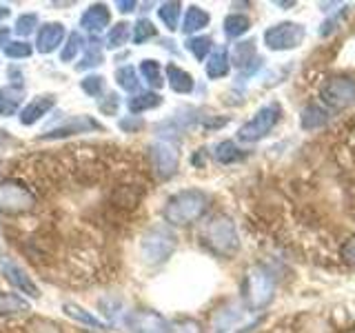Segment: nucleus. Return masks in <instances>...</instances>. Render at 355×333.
Masks as SVG:
<instances>
[{
  "instance_id": "ea45409f",
  "label": "nucleus",
  "mask_w": 355,
  "mask_h": 333,
  "mask_svg": "<svg viewBox=\"0 0 355 333\" xmlns=\"http://www.w3.org/2000/svg\"><path fill=\"white\" fill-rule=\"evenodd\" d=\"M142 125H144V122H142L138 116H129V118H125V120H120V129H122V131H129V133L142 129Z\"/></svg>"
},
{
  "instance_id": "7c9ffc66",
  "label": "nucleus",
  "mask_w": 355,
  "mask_h": 333,
  "mask_svg": "<svg viewBox=\"0 0 355 333\" xmlns=\"http://www.w3.org/2000/svg\"><path fill=\"white\" fill-rule=\"evenodd\" d=\"M98 65H103V47H100L98 40H92L87 53L83 56V60L76 65V69L85 71V69H92V67H98Z\"/></svg>"
},
{
  "instance_id": "a211bd4d",
  "label": "nucleus",
  "mask_w": 355,
  "mask_h": 333,
  "mask_svg": "<svg viewBox=\"0 0 355 333\" xmlns=\"http://www.w3.org/2000/svg\"><path fill=\"white\" fill-rule=\"evenodd\" d=\"M166 78H169V87L175 94H191L193 92V76L180 69L178 65L166 67Z\"/></svg>"
},
{
  "instance_id": "393cba45",
  "label": "nucleus",
  "mask_w": 355,
  "mask_h": 333,
  "mask_svg": "<svg viewBox=\"0 0 355 333\" xmlns=\"http://www.w3.org/2000/svg\"><path fill=\"white\" fill-rule=\"evenodd\" d=\"M83 51H85V36L80 31H73L64 40V47L60 51V60L62 62H71V60H76V56L83 53Z\"/></svg>"
},
{
  "instance_id": "6ab92c4d",
  "label": "nucleus",
  "mask_w": 355,
  "mask_h": 333,
  "mask_svg": "<svg viewBox=\"0 0 355 333\" xmlns=\"http://www.w3.org/2000/svg\"><path fill=\"white\" fill-rule=\"evenodd\" d=\"M209 20H211V16L207 14V11L193 5V7H189L187 14H184L182 31L187 33V36H189V33H198V31H202L209 25Z\"/></svg>"
},
{
  "instance_id": "2f4dec72",
  "label": "nucleus",
  "mask_w": 355,
  "mask_h": 333,
  "mask_svg": "<svg viewBox=\"0 0 355 333\" xmlns=\"http://www.w3.org/2000/svg\"><path fill=\"white\" fill-rule=\"evenodd\" d=\"M116 83L125 89V92H138L140 87V80H138V71L136 67H120L116 71Z\"/></svg>"
},
{
  "instance_id": "5701e85b",
  "label": "nucleus",
  "mask_w": 355,
  "mask_h": 333,
  "mask_svg": "<svg viewBox=\"0 0 355 333\" xmlns=\"http://www.w3.org/2000/svg\"><path fill=\"white\" fill-rule=\"evenodd\" d=\"M231 60L236 67H240V69H249L251 62H258V60H255V42L253 40H244V42L236 44Z\"/></svg>"
},
{
  "instance_id": "f704fd0d",
  "label": "nucleus",
  "mask_w": 355,
  "mask_h": 333,
  "mask_svg": "<svg viewBox=\"0 0 355 333\" xmlns=\"http://www.w3.org/2000/svg\"><path fill=\"white\" fill-rule=\"evenodd\" d=\"M155 36V27H153V22L147 20V18H140L136 25H133V42L136 44H142V42H147L149 38Z\"/></svg>"
},
{
  "instance_id": "39448f33",
  "label": "nucleus",
  "mask_w": 355,
  "mask_h": 333,
  "mask_svg": "<svg viewBox=\"0 0 355 333\" xmlns=\"http://www.w3.org/2000/svg\"><path fill=\"white\" fill-rule=\"evenodd\" d=\"M175 244H178V238L169 227H164V225L151 227L140 240L142 260L147 264H160L175 251Z\"/></svg>"
},
{
  "instance_id": "f257e3e1",
  "label": "nucleus",
  "mask_w": 355,
  "mask_h": 333,
  "mask_svg": "<svg viewBox=\"0 0 355 333\" xmlns=\"http://www.w3.org/2000/svg\"><path fill=\"white\" fill-rule=\"evenodd\" d=\"M209 207V196L200 189H184L173 194L162 209V218L173 227H187L205 216Z\"/></svg>"
},
{
  "instance_id": "412c9836",
  "label": "nucleus",
  "mask_w": 355,
  "mask_h": 333,
  "mask_svg": "<svg viewBox=\"0 0 355 333\" xmlns=\"http://www.w3.org/2000/svg\"><path fill=\"white\" fill-rule=\"evenodd\" d=\"M62 309H64V314L69 316L71 320H76V322H83V325H87V327H94V329H107V325L103 320H98L94 314H89V311H85L83 307H78V305H73V302H64L62 305Z\"/></svg>"
},
{
  "instance_id": "cd10ccee",
  "label": "nucleus",
  "mask_w": 355,
  "mask_h": 333,
  "mask_svg": "<svg viewBox=\"0 0 355 333\" xmlns=\"http://www.w3.org/2000/svg\"><path fill=\"white\" fill-rule=\"evenodd\" d=\"M180 14H182V5L180 3H162L160 9H158V16H160V20L164 22V27L169 31L178 29Z\"/></svg>"
},
{
  "instance_id": "72a5a7b5",
  "label": "nucleus",
  "mask_w": 355,
  "mask_h": 333,
  "mask_svg": "<svg viewBox=\"0 0 355 333\" xmlns=\"http://www.w3.org/2000/svg\"><path fill=\"white\" fill-rule=\"evenodd\" d=\"M166 333H205V327L193 318H178L169 322Z\"/></svg>"
},
{
  "instance_id": "473e14b6",
  "label": "nucleus",
  "mask_w": 355,
  "mask_h": 333,
  "mask_svg": "<svg viewBox=\"0 0 355 333\" xmlns=\"http://www.w3.org/2000/svg\"><path fill=\"white\" fill-rule=\"evenodd\" d=\"M211 47H214V40H211L209 36H193L187 40V49L193 53L196 60H205L207 53L211 51Z\"/></svg>"
},
{
  "instance_id": "aec40b11",
  "label": "nucleus",
  "mask_w": 355,
  "mask_h": 333,
  "mask_svg": "<svg viewBox=\"0 0 355 333\" xmlns=\"http://www.w3.org/2000/svg\"><path fill=\"white\" fill-rule=\"evenodd\" d=\"M162 105V98L158 94H153V92H140L136 96H131L127 100V107L131 114H142V111H147V109H155V107H160Z\"/></svg>"
},
{
  "instance_id": "4468645a",
  "label": "nucleus",
  "mask_w": 355,
  "mask_h": 333,
  "mask_svg": "<svg viewBox=\"0 0 355 333\" xmlns=\"http://www.w3.org/2000/svg\"><path fill=\"white\" fill-rule=\"evenodd\" d=\"M64 38H67V29L62 22H47V25L40 27L36 36V49L40 53H51L60 47Z\"/></svg>"
},
{
  "instance_id": "c756f323",
  "label": "nucleus",
  "mask_w": 355,
  "mask_h": 333,
  "mask_svg": "<svg viewBox=\"0 0 355 333\" xmlns=\"http://www.w3.org/2000/svg\"><path fill=\"white\" fill-rule=\"evenodd\" d=\"M129 31H131L129 22H118V25H114V27L109 29V33H107V47L109 49H120L122 44H127Z\"/></svg>"
},
{
  "instance_id": "7ed1b4c3",
  "label": "nucleus",
  "mask_w": 355,
  "mask_h": 333,
  "mask_svg": "<svg viewBox=\"0 0 355 333\" xmlns=\"http://www.w3.org/2000/svg\"><path fill=\"white\" fill-rule=\"evenodd\" d=\"M275 293V278L264 266H251L244 275L242 298L249 309H262L273 300Z\"/></svg>"
},
{
  "instance_id": "f3484780",
  "label": "nucleus",
  "mask_w": 355,
  "mask_h": 333,
  "mask_svg": "<svg viewBox=\"0 0 355 333\" xmlns=\"http://www.w3.org/2000/svg\"><path fill=\"white\" fill-rule=\"evenodd\" d=\"M231 69V58L229 51L225 47H220L216 51H211V56L207 58V76L211 80H218V78H225Z\"/></svg>"
},
{
  "instance_id": "9b49d317",
  "label": "nucleus",
  "mask_w": 355,
  "mask_h": 333,
  "mask_svg": "<svg viewBox=\"0 0 355 333\" xmlns=\"http://www.w3.org/2000/svg\"><path fill=\"white\" fill-rule=\"evenodd\" d=\"M127 327L131 333H166V327H169V322H166L160 314H155V311H129L127 318Z\"/></svg>"
},
{
  "instance_id": "bb28decb",
  "label": "nucleus",
  "mask_w": 355,
  "mask_h": 333,
  "mask_svg": "<svg viewBox=\"0 0 355 333\" xmlns=\"http://www.w3.org/2000/svg\"><path fill=\"white\" fill-rule=\"evenodd\" d=\"M140 74H142V78L147 80V85H151V87H162L164 85V80H162V67H160V62L158 60H142L140 62Z\"/></svg>"
},
{
  "instance_id": "c9c22d12",
  "label": "nucleus",
  "mask_w": 355,
  "mask_h": 333,
  "mask_svg": "<svg viewBox=\"0 0 355 333\" xmlns=\"http://www.w3.org/2000/svg\"><path fill=\"white\" fill-rule=\"evenodd\" d=\"M7 58H29L31 56V44L25 40H16V42H9L7 47L3 49Z\"/></svg>"
},
{
  "instance_id": "1a4fd4ad",
  "label": "nucleus",
  "mask_w": 355,
  "mask_h": 333,
  "mask_svg": "<svg viewBox=\"0 0 355 333\" xmlns=\"http://www.w3.org/2000/svg\"><path fill=\"white\" fill-rule=\"evenodd\" d=\"M149 158L153 173L162 178V180H169L171 176H175L178 164H180V151L173 142L169 140H158L149 147Z\"/></svg>"
},
{
  "instance_id": "ddd939ff",
  "label": "nucleus",
  "mask_w": 355,
  "mask_h": 333,
  "mask_svg": "<svg viewBox=\"0 0 355 333\" xmlns=\"http://www.w3.org/2000/svg\"><path fill=\"white\" fill-rule=\"evenodd\" d=\"M55 107V96L53 94H42V96H36L31 100V103L20 111L18 114V120H20V125H25V127H31V125H36V122L42 118V116H47L49 111Z\"/></svg>"
},
{
  "instance_id": "c03bdc74",
  "label": "nucleus",
  "mask_w": 355,
  "mask_h": 333,
  "mask_svg": "<svg viewBox=\"0 0 355 333\" xmlns=\"http://www.w3.org/2000/svg\"><path fill=\"white\" fill-rule=\"evenodd\" d=\"M11 14V11H9V7H0V20H5L7 16Z\"/></svg>"
},
{
  "instance_id": "6e6552de",
  "label": "nucleus",
  "mask_w": 355,
  "mask_h": 333,
  "mask_svg": "<svg viewBox=\"0 0 355 333\" xmlns=\"http://www.w3.org/2000/svg\"><path fill=\"white\" fill-rule=\"evenodd\" d=\"M320 98L331 109H347L355 105V80L347 76L329 78L320 89Z\"/></svg>"
},
{
  "instance_id": "c85d7f7f",
  "label": "nucleus",
  "mask_w": 355,
  "mask_h": 333,
  "mask_svg": "<svg viewBox=\"0 0 355 333\" xmlns=\"http://www.w3.org/2000/svg\"><path fill=\"white\" fill-rule=\"evenodd\" d=\"M214 155H216V160L220 164H231V162H238L242 158V151L231 140H225V142H218L216 144Z\"/></svg>"
},
{
  "instance_id": "a18cd8bd",
  "label": "nucleus",
  "mask_w": 355,
  "mask_h": 333,
  "mask_svg": "<svg viewBox=\"0 0 355 333\" xmlns=\"http://www.w3.org/2000/svg\"><path fill=\"white\" fill-rule=\"evenodd\" d=\"M5 142V136H3V131H0V144H3Z\"/></svg>"
},
{
  "instance_id": "4be33fe9",
  "label": "nucleus",
  "mask_w": 355,
  "mask_h": 333,
  "mask_svg": "<svg viewBox=\"0 0 355 333\" xmlns=\"http://www.w3.org/2000/svg\"><path fill=\"white\" fill-rule=\"evenodd\" d=\"M29 302L18 293H0V316H18L27 314Z\"/></svg>"
},
{
  "instance_id": "423d86ee",
  "label": "nucleus",
  "mask_w": 355,
  "mask_h": 333,
  "mask_svg": "<svg viewBox=\"0 0 355 333\" xmlns=\"http://www.w3.org/2000/svg\"><path fill=\"white\" fill-rule=\"evenodd\" d=\"M282 114V107L277 103H269L262 109H258L253 114L251 120H247L244 125L238 129V140L242 142H258L260 138H264L266 133H271V129L277 125Z\"/></svg>"
},
{
  "instance_id": "20e7f679",
  "label": "nucleus",
  "mask_w": 355,
  "mask_h": 333,
  "mask_svg": "<svg viewBox=\"0 0 355 333\" xmlns=\"http://www.w3.org/2000/svg\"><path fill=\"white\" fill-rule=\"evenodd\" d=\"M36 209V194L16 178H7L0 182V214L22 216Z\"/></svg>"
},
{
  "instance_id": "f03ea898",
  "label": "nucleus",
  "mask_w": 355,
  "mask_h": 333,
  "mask_svg": "<svg viewBox=\"0 0 355 333\" xmlns=\"http://www.w3.org/2000/svg\"><path fill=\"white\" fill-rule=\"evenodd\" d=\"M202 242L209 251H214L216 255H233L240 249V236L238 229L233 225V220L229 216H216L207 222V227L202 229Z\"/></svg>"
},
{
  "instance_id": "b1692460",
  "label": "nucleus",
  "mask_w": 355,
  "mask_h": 333,
  "mask_svg": "<svg viewBox=\"0 0 355 333\" xmlns=\"http://www.w3.org/2000/svg\"><path fill=\"white\" fill-rule=\"evenodd\" d=\"M300 120H302L304 129H320L322 125H327L329 122V111L318 107V105H309V107H304L302 118Z\"/></svg>"
},
{
  "instance_id": "f8f14e48",
  "label": "nucleus",
  "mask_w": 355,
  "mask_h": 333,
  "mask_svg": "<svg viewBox=\"0 0 355 333\" xmlns=\"http://www.w3.org/2000/svg\"><path fill=\"white\" fill-rule=\"evenodd\" d=\"M89 131H103V125L89 116H71L69 120H64L62 125L53 127L51 131L44 133V136H40V140H58V138L73 136V133H89Z\"/></svg>"
},
{
  "instance_id": "9d476101",
  "label": "nucleus",
  "mask_w": 355,
  "mask_h": 333,
  "mask_svg": "<svg viewBox=\"0 0 355 333\" xmlns=\"http://www.w3.org/2000/svg\"><path fill=\"white\" fill-rule=\"evenodd\" d=\"M0 273L5 275V280L18 289V291L27 293L29 298H40V289L38 284L31 280V275L22 269L18 262H14L9 258V255H0Z\"/></svg>"
},
{
  "instance_id": "0eeeda50",
  "label": "nucleus",
  "mask_w": 355,
  "mask_h": 333,
  "mask_svg": "<svg viewBox=\"0 0 355 333\" xmlns=\"http://www.w3.org/2000/svg\"><path fill=\"white\" fill-rule=\"evenodd\" d=\"M306 31L297 22H277L264 31V44L271 51H288L302 44Z\"/></svg>"
},
{
  "instance_id": "2eb2a0df",
  "label": "nucleus",
  "mask_w": 355,
  "mask_h": 333,
  "mask_svg": "<svg viewBox=\"0 0 355 333\" xmlns=\"http://www.w3.org/2000/svg\"><path fill=\"white\" fill-rule=\"evenodd\" d=\"M109 22H111V11H109V7L103 5V3H96V5H92L83 14L80 27L85 31L100 33V31H105L109 27Z\"/></svg>"
},
{
  "instance_id": "79ce46f5",
  "label": "nucleus",
  "mask_w": 355,
  "mask_h": 333,
  "mask_svg": "<svg viewBox=\"0 0 355 333\" xmlns=\"http://www.w3.org/2000/svg\"><path fill=\"white\" fill-rule=\"evenodd\" d=\"M116 7L122 11V14H129V11L136 9V3H133V0H118Z\"/></svg>"
},
{
  "instance_id": "58836bf2",
  "label": "nucleus",
  "mask_w": 355,
  "mask_h": 333,
  "mask_svg": "<svg viewBox=\"0 0 355 333\" xmlns=\"http://www.w3.org/2000/svg\"><path fill=\"white\" fill-rule=\"evenodd\" d=\"M118 105H120L118 94H109L105 103H100V111H103V114H109V116H116L118 114Z\"/></svg>"
},
{
  "instance_id": "a878e982",
  "label": "nucleus",
  "mask_w": 355,
  "mask_h": 333,
  "mask_svg": "<svg viewBox=\"0 0 355 333\" xmlns=\"http://www.w3.org/2000/svg\"><path fill=\"white\" fill-rule=\"evenodd\" d=\"M222 27H225V33L229 38H238V36H242V33L249 31L251 20L244 14H231V16L225 18V25H222Z\"/></svg>"
},
{
  "instance_id": "e433bc0d",
  "label": "nucleus",
  "mask_w": 355,
  "mask_h": 333,
  "mask_svg": "<svg viewBox=\"0 0 355 333\" xmlns=\"http://www.w3.org/2000/svg\"><path fill=\"white\" fill-rule=\"evenodd\" d=\"M80 87L87 96H100L105 92V78L103 76H87L85 80H80Z\"/></svg>"
},
{
  "instance_id": "4c0bfd02",
  "label": "nucleus",
  "mask_w": 355,
  "mask_h": 333,
  "mask_svg": "<svg viewBox=\"0 0 355 333\" xmlns=\"http://www.w3.org/2000/svg\"><path fill=\"white\" fill-rule=\"evenodd\" d=\"M38 27V16L36 14H22L18 20H16V33L18 36H29L33 33V29Z\"/></svg>"
},
{
  "instance_id": "37998d69",
  "label": "nucleus",
  "mask_w": 355,
  "mask_h": 333,
  "mask_svg": "<svg viewBox=\"0 0 355 333\" xmlns=\"http://www.w3.org/2000/svg\"><path fill=\"white\" fill-rule=\"evenodd\" d=\"M9 29H5V27H0V47H7V44H9Z\"/></svg>"
},
{
  "instance_id": "a19ab883",
  "label": "nucleus",
  "mask_w": 355,
  "mask_h": 333,
  "mask_svg": "<svg viewBox=\"0 0 355 333\" xmlns=\"http://www.w3.org/2000/svg\"><path fill=\"white\" fill-rule=\"evenodd\" d=\"M342 258L347 260L349 264H355V236H351L342 247Z\"/></svg>"
},
{
  "instance_id": "dca6fc26",
  "label": "nucleus",
  "mask_w": 355,
  "mask_h": 333,
  "mask_svg": "<svg viewBox=\"0 0 355 333\" xmlns=\"http://www.w3.org/2000/svg\"><path fill=\"white\" fill-rule=\"evenodd\" d=\"M25 100V87L18 83H11L7 87L0 89V116H14L18 114V109Z\"/></svg>"
}]
</instances>
